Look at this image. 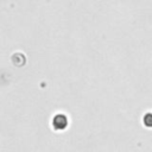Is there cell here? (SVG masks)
Segmentation results:
<instances>
[{"instance_id":"obj_1","label":"cell","mask_w":152,"mask_h":152,"mask_svg":"<svg viewBox=\"0 0 152 152\" xmlns=\"http://www.w3.org/2000/svg\"><path fill=\"white\" fill-rule=\"evenodd\" d=\"M55 126H56V128H59V129L64 128L66 126V119L63 115H58L55 119Z\"/></svg>"},{"instance_id":"obj_2","label":"cell","mask_w":152,"mask_h":152,"mask_svg":"<svg viewBox=\"0 0 152 152\" xmlns=\"http://www.w3.org/2000/svg\"><path fill=\"white\" fill-rule=\"evenodd\" d=\"M144 122L146 126H152V114H146L144 118Z\"/></svg>"}]
</instances>
